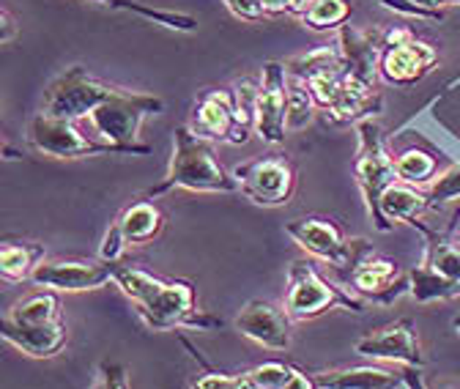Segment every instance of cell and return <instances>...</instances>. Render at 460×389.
Returning a JSON list of instances; mask_svg holds the SVG:
<instances>
[{"mask_svg":"<svg viewBox=\"0 0 460 389\" xmlns=\"http://www.w3.org/2000/svg\"><path fill=\"white\" fill-rule=\"evenodd\" d=\"M115 286L137 307L140 321L154 332H172L179 326L208 329L222 326V321L198 313L195 286L187 280H164L140 266L115 263Z\"/></svg>","mask_w":460,"mask_h":389,"instance_id":"1","label":"cell"},{"mask_svg":"<svg viewBox=\"0 0 460 389\" xmlns=\"http://www.w3.org/2000/svg\"><path fill=\"white\" fill-rule=\"evenodd\" d=\"M225 6L230 9V14H234V17L247 20V22H255V20L266 17L263 0H225Z\"/></svg>","mask_w":460,"mask_h":389,"instance_id":"34","label":"cell"},{"mask_svg":"<svg viewBox=\"0 0 460 389\" xmlns=\"http://www.w3.org/2000/svg\"><path fill=\"white\" fill-rule=\"evenodd\" d=\"M44 261V247L36 242L22 239H6L0 244V274L9 283H25L31 280L33 269Z\"/></svg>","mask_w":460,"mask_h":389,"instance_id":"26","label":"cell"},{"mask_svg":"<svg viewBox=\"0 0 460 389\" xmlns=\"http://www.w3.org/2000/svg\"><path fill=\"white\" fill-rule=\"evenodd\" d=\"M239 192L263 208H279L294 198L296 168L288 156H261L234 168Z\"/></svg>","mask_w":460,"mask_h":389,"instance_id":"11","label":"cell"},{"mask_svg":"<svg viewBox=\"0 0 460 389\" xmlns=\"http://www.w3.org/2000/svg\"><path fill=\"white\" fill-rule=\"evenodd\" d=\"M449 6H460V0H449Z\"/></svg>","mask_w":460,"mask_h":389,"instance_id":"41","label":"cell"},{"mask_svg":"<svg viewBox=\"0 0 460 389\" xmlns=\"http://www.w3.org/2000/svg\"><path fill=\"white\" fill-rule=\"evenodd\" d=\"M88 4H99V6H107V9H121L127 14H140L156 25H164L170 31H184V33H192L198 31V20L190 17V14H176V12H162V9H148L143 4H135V0H88Z\"/></svg>","mask_w":460,"mask_h":389,"instance_id":"30","label":"cell"},{"mask_svg":"<svg viewBox=\"0 0 460 389\" xmlns=\"http://www.w3.org/2000/svg\"><path fill=\"white\" fill-rule=\"evenodd\" d=\"M345 283L354 288V294L367 296L378 305H389L397 296L409 294V274H402L392 258H384L376 250H367L345 271Z\"/></svg>","mask_w":460,"mask_h":389,"instance_id":"16","label":"cell"},{"mask_svg":"<svg viewBox=\"0 0 460 389\" xmlns=\"http://www.w3.org/2000/svg\"><path fill=\"white\" fill-rule=\"evenodd\" d=\"M381 80L409 88L433 72L438 52L433 44L417 39L409 28H392L381 36Z\"/></svg>","mask_w":460,"mask_h":389,"instance_id":"10","label":"cell"},{"mask_svg":"<svg viewBox=\"0 0 460 389\" xmlns=\"http://www.w3.org/2000/svg\"><path fill=\"white\" fill-rule=\"evenodd\" d=\"M198 137L211 143H234L244 146L250 140V132L239 124L234 93L225 88H208L198 96L192 107V119L187 124Z\"/></svg>","mask_w":460,"mask_h":389,"instance_id":"14","label":"cell"},{"mask_svg":"<svg viewBox=\"0 0 460 389\" xmlns=\"http://www.w3.org/2000/svg\"><path fill=\"white\" fill-rule=\"evenodd\" d=\"M351 17L349 0H307L305 12L299 14L302 25L310 31H334L342 28Z\"/></svg>","mask_w":460,"mask_h":389,"instance_id":"29","label":"cell"},{"mask_svg":"<svg viewBox=\"0 0 460 389\" xmlns=\"http://www.w3.org/2000/svg\"><path fill=\"white\" fill-rule=\"evenodd\" d=\"M354 354L370 362L402 365V367H425V357L417 340V326L411 318L392 321L381 329H373L354 343Z\"/></svg>","mask_w":460,"mask_h":389,"instance_id":"13","label":"cell"},{"mask_svg":"<svg viewBox=\"0 0 460 389\" xmlns=\"http://www.w3.org/2000/svg\"><path fill=\"white\" fill-rule=\"evenodd\" d=\"M192 386L198 389H244V381H242V373L239 376H230V373H203Z\"/></svg>","mask_w":460,"mask_h":389,"instance_id":"33","label":"cell"},{"mask_svg":"<svg viewBox=\"0 0 460 389\" xmlns=\"http://www.w3.org/2000/svg\"><path fill=\"white\" fill-rule=\"evenodd\" d=\"M417 376H420V367L373 362V365H359V367H334V370L315 373L313 384L329 386V389H414V386H422Z\"/></svg>","mask_w":460,"mask_h":389,"instance_id":"17","label":"cell"},{"mask_svg":"<svg viewBox=\"0 0 460 389\" xmlns=\"http://www.w3.org/2000/svg\"><path fill=\"white\" fill-rule=\"evenodd\" d=\"M112 85L96 80L83 66H72L44 88L41 113L69 121H85L104 99L112 96Z\"/></svg>","mask_w":460,"mask_h":389,"instance_id":"9","label":"cell"},{"mask_svg":"<svg viewBox=\"0 0 460 389\" xmlns=\"http://www.w3.org/2000/svg\"><path fill=\"white\" fill-rule=\"evenodd\" d=\"M0 338H4L9 346H14L17 351H22L25 357L49 359L66 349L69 332H66L64 318L28 323V321H12L4 315V321H0Z\"/></svg>","mask_w":460,"mask_h":389,"instance_id":"20","label":"cell"},{"mask_svg":"<svg viewBox=\"0 0 460 389\" xmlns=\"http://www.w3.org/2000/svg\"><path fill=\"white\" fill-rule=\"evenodd\" d=\"M394 173H397V181L428 187L438 176V159L422 148H409L400 156H394Z\"/></svg>","mask_w":460,"mask_h":389,"instance_id":"28","label":"cell"},{"mask_svg":"<svg viewBox=\"0 0 460 389\" xmlns=\"http://www.w3.org/2000/svg\"><path fill=\"white\" fill-rule=\"evenodd\" d=\"M428 198H430V208L441 206V203H452L460 200V162L447 168L444 173H438L428 187H425Z\"/></svg>","mask_w":460,"mask_h":389,"instance_id":"32","label":"cell"},{"mask_svg":"<svg viewBox=\"0 0 460 389\" xmlns=\"http://www.w3.org/2000/svg\"><path fill=\"white\" fill-rule=\"evenodd\" d=\"M234 93V107H236V119L247 132H255V113H258V96H261V80L242 77L230 88Z\"/></svg>","mask_w":460,"mask_h":389,"instance_id":"31","label":"cell"},{"mask_svg":"<svg viewBox=\"0 0 460 389\" xmlns=\"http://www.w3.org/2000/svg\"><path fill=\"white\" fill-rule=\"evenodd\" d=\"M285 66H288V72L302 77L310 85L321 110H329L337 102V96L342 93L345 83L351 77L349 66H345L342 55H340V47L313 49L307 55H299L294 61H288Z\"/></svg>","mask_w":460,"mask_h":389,"instance_id":"15","label":"cell"},{"mask_svg":"<svg viewBox=\"0 0 460 389\" xmlns=\"http://www.w3.org/2000/svg\"><path fill=\"white\" fill-rule=\"evenodd\" d=\"M285 310L294 321H313L329 310L365 313V302L329 283L313 261H294L285 283Z\"/></svg>","mask_w":460,"mask_h":389,"instance_id":"5","label":"cell"},{"mask_svg":"<svg viewBox=\"0 0 460 389\" xmlns=\"http://www.w3.org/2000/svg\"><path fill=\"white\" fill-rule=\"evenodd\" d=\"M214 143L198 137L190 127L172 129V156L164 181L151 190V198L167 190L190 192H239V181L214 159Z\"/></svg>","mask_w":460,"mask_h":389,"instance_id":"2","label":"cell"},{"mask_svg":"<svg viewBox=\"0 0 460 389\" xmlns=\"http://www.w3.org/2000/svg\"><path fill=\"white\" fill-rule=\"evenodd\" d=\"M102 376H107V378H99L96 381V386H129V378H127V367H121V365H102V370H99Z\"/></svg>","mask_w":460,"mask_h":389,"instance_id":"37","label":"cell"},{"mask_svg":"<svg viewBox=\"0 0 460 389\" xmlns=\"http://www.w3.org/2000/svg\"><path fill=\"white\" fill-rule=\"evenodd\" d=\"M285 234L291 236L307 255L326 261L337 271H349L367 250H373L365 239H345L340 225L326 217H299L285 225Z\"/></svg>","mask_w":460,"mask_h":389,"instance_id":"7","label":"cell"},{"mask_svg":"<svg viewBox=\"0 0 460 389\" xmlns=\"http://www.w3.org/2000/svg\"><path fill=\"white\" fill-rule=\"evenodd\" d=\"M291 315H288L285 307H277L271 302L263 299H252L247 302L239 315H236V329L252 343H258L266 351H288L294 340V326H291Z\"/></svg>","mask_w":460,"mask_h":389,"instance_id":"19","label":"cell"},{"mask_svg":"<svg viewBox=\"0 0 460 389\" xmlns=\"http://www.w3.org/2000/svg\"><path fill=\"white\" fill-rule=\"evenodd\" d=\"M452 326H455V329H457V335H460V315H457V318H455V321H452Z\"/></svg>","mask_w":460,"mask_h":389,"instance_id":"40","label":"cell"},{"mask_svg":"<svg viewBox=\"0 0 460 389\" xmlns=\"http://www.w3.org/2000/svg\"><path fill=\"white\" fill-rule=\"evenodd\" d=\"M337 47H340V55L349 72L367 83V85H376V80L381 77V39L370 31H362L351 22H345L340 28V36H337Z\"/></svg>","mask_w":460,"mask_h":389,"instance_id":"21","label":"cell"},{"mask_svg":"<svg viewBox=\"0 0 460 389\" xmlns=\"http://www.w3.org/2000/svg\"><path fill=\"white\" fill-rule=\"evenodd\" d=\"M266 14H294L299 17L307 6V0H263Z\"/></svg>","mask_w":460,"mask_h":389,"instance_id":"36","label":"cell"},{"mask_svg":"<svg viewBox=\"0 0 460 389\" xmlns=\"http://www.w3.org/2000/svg\"><path fill=\"white\" fill-rule=\"evenodd\" d=\"M315 110L321 107L310 85L302 77L288 72V132H302L305 127H310L315 119Z\"/></svg>","mask_w":460,"mask_h":389,"instance_id":"27","label":"cell"},{"mask_svg":"<svg viewBox=\"0 0 460 389\" xmlns=\"http://www.w3.org/2000/svg\"><path fill=\"white\" fill-rule=\"evenodd\" d=\"M162 110H164V102L159 96L115 88L112 96L104 99L85 121L99 140L121 146L132 156H146V154H151V146L137 143L140 127L148 116H156Z\"/></svg>","mask_w":460,"mask_h":389,"instance_id":"3","label":"cell"},{"mask_svg":"<svg viewBox=\"0 0 460 389\" xmlns=\"http://www.w3.org/2000/svg\"><path fill=\"white\" fill-rule=\"evenodd\" d=\"M411 4H417L422 9H430V12H441L444 6H449V0H411Z\"/></svg>","mask_w":460,"mask_h":389,"instance_id":"39","label":"cell"},{"mask_svg":"<svg viewBox=\"0 0 460 389\" xmlns=\"http://www.w3.org/2000/svg\"><path fill=\"white\" fill-rule=\"evenodd\" d=\"M244 389H310L315 386L307 373L288 362H263L242 373Z\"/></svg>","mask_w":460,"mask_h":389,"instance_id":"25","label":"cell"},{"mask_svg":"<svg viewBox=\"0 0 460 389\" xmlns=\"http://www.w3.org/2000/svg\"><path fill=\"white\" fill-rule=\"evenodd\" d=\"M428 239L422 263L409 271V294L428 305V302H449L460 296V244L433 234L422 225V219L411 222Z\"/></svg>","mask_w":460,"mask_h":389,"instance_id":"4","label":"cell"},{"mask_svg":"<svg viewBox=\"0 0 460 389\" xmlns=\"http://www.w3.org/2000/svg\"><path fill=\"white\" fill-rule=\"evenodd\" d=\"M0 22H4V31H0V41H4V44H12V41L17 39V33H20L17 20L12 17L9 9H4V12H0Z\"/></svg>","mask_w":460,"mask_h":389,"instance_id":"38","label":"cell"},{"mask_svg":"<svg viewBox=\"0 0 460 389\" xmlns=\"http://www.w3.org/2000/svg\"><path fill=\"white\" fill-rule=\"evenodd\" d=\"M381 6L402 14V17H414V20H441V12H430V9H422L417 4H411V0H378Z\"/></svg>","mask_w":460,"mask_h":389,"instance_id":"35","label":"cell"},{"mask_svg":"<svg viewBox=\"0 0 460 389\" xmlns=\"http://www.w3.org/2000/svg\"><path fill=\"white\" fill-rule=\"evenodd\" d=\"M112 225L119 228L127 247H143V244H151L164 231V214L154 200L137 198L121 211V217L115 219Z\"/></svg>","mask_w":460,"mask_h":389,"instance_id":"22","label":"cell"},{"mask_svg":"<svg viewBox=\"0 0 460 389\" xmlns=\"http://www.w3.org/2000/svg\"><path fill=\"white\" fill-rule=\"evenodd\" d=\"M378 104H381V99L373 93V85H367L351 75L342 93L337 96V102L329 110H323V113H326L329 124L342 127V124H357V121L367 119L373 113V107H378Z\"/></svg>","mask_w":460,"mask_h":389,"instance_id":"24","label":"cell"},{"mask_svg":"<svg viewBox=\"0 0 460 389\" xmlns=\"http://www.w3.org/2000/svg\"><path fill=\"white\" fill-rule=\"evenodd\" d=\"M357 132H359V151H357V162H354L357 184L362 190V198H365V206H367L373 225L381 234H386V225L381 219V195L389 184L397 181L394 159L386 151L384 132H381L378 121H373L367 116V119L357 121Z\"/></svg>","mask_w":460,"mask_h":389,"instance_id":"6","label":"cell"},{"mask_svg":"<svg viewBox=\"0 0 460 389\" xmlns=\"http://www.w3.org/2000/svg\"><path fill=\"white\" fill-rule=\"evenodd\" d=\"M430 208V198L425 187H414L406 181H394L381 195V219L386 225V234L392 231V222H411L420 219Z\"/></svg>","mask_w":460,"mask_h":389,"instance_id":"23","label":"cell"},{"mask_svg":"<svg viewBox=\"0 0 460 389\" xmlns=\"http://www.w3.org/2000/svg\"><path fill=\"white\" fill-rule=\"evenodd\" d=\"M255 135L269 146H279L288 137V66L279 61H269L261 75Z\"/></svg>","mask_w":460,"mask_h":389,"instance_id":"18","label":"cell"},{"mask_svg":"<svg viewBox=\"0 0 460 389\" xmlns=\"http://www.w3.org/2000/svg\"><path fill=\"white\" fill-rule=\"evenodd\" d=\"M28 146L52 159H83V156H102V154H129L121 146L104 143L99 137H88L80 129V121L55 119L39 113L28 124Z\"/></svg>","mask_w":460,"mask_h":389,"instance_id":"8","label":"cell"},{"mask_svg":"<svg viewBox=\"0 0 460 389\" xmlns=\"http://www.w3.org/2000/svg\"><path fill=\"white\" fill-rule=\"evenodd\" d=\"M119 263V261H115ZM115 263L110 261H77V258H58V261H41L31 280L36 288H49L58 294H83V291H99L107 283H115Z\"/></svg>","mask_w":460,"mask_h":389,"instance_id":"12","label":"cell"}]
</instances>
